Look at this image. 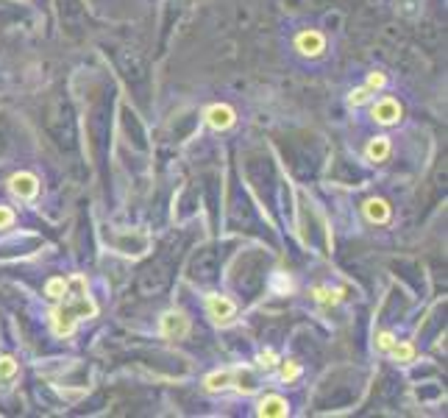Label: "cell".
Wrapping results in <instances>:
<instances>
[{"label":"cell","mask_w":448,"mask_h":418,"mask_svg":"<svg viewBox=\"0 0 448 418\" xmlns=\"http://www.w3.org/2000/svg\"><path fill=\"white\" fill-rule=\"evenodd\" d=\"M371 92H373V90H368V87H359V90H354V92H351L348 104H351V106H365V104L371 101Z\"/></svg>","instance_id":"cell-16"},{"label":"cell","mask_w":448,"mask_h":418,"mask_svg":"<svg viewBox=\"0 0 448 418\" xmlns=\"http://www.w3.org/2000/svg\"><path fill=\"white\" fill-rule=\"evenodd\" d=\"M392 346H395V338H392L390 332H382V335H379V349H382V352H390Z\"/></svg>","instance_id":"cell-22"},{"label":"cell","mask_w":448,"mask_h":418,"mask_svg":"<svg viewBox=\"0 0 448 418\" xmlns=\"http://www.w3.org/2000/svg\"><path fill=\"white\" fill-rule=\"evenodd\" d=\"M256 413L262 418H284L290 413V407H287V402H284L281 396H265V399L259 402Z\"/></svg>","instance_id":"cell-9"},{"label":"cell","mask_w":448,"mask_h":418,"mask_svg":"<svg viewBox=\"0 0 448 418\" xmlns=\"http://www.w3.org/2000/svg\"><path fill=\"white\" fill-rule=\"evenodd\" d=\"M256 362H259V368H262V371H273V368L279 365V357H276V352H273V349H268V352H262V355H259Z\"/></svg>","instance_id":"cell-17"},{"label":"cell","mask_w":448,"mask_h":418,"mask_svg":"<svg viewBox=\"0 0 448 418\" xmlns=\"http://www.w3.org/2000/svg\"><path fill=\"white\" fill-rule=\"evenodd\" d=\"M392 357H395V362H401V365H409L412 359H415V346L412 343H398L395 340V346L390 349Z\"/></svg>","instance_id":"cell-13"},{"label":"cell","mask_w":448,"mask_h":418,"mask_svg":"<svg viewBox=\"0 0 448 418\" xmlns=\"http://www.w3.org/2000/svg\"><path fill=\"white\" fill-rule=\"evenodd\" d=\"M368 156H371L373 162H385V159L390 156V140H387V137L371 140V142H368Z\"/></svg>","instance_id":"cell-12"},{"label":"cell","mask_w":448,"mask_h":418,"mask_svg":"<svg viewBox=\"0 0 448 418\" xmlns=\"http://www.w3.org/2000/svg\"><path fill=\"white\" fill-rule=\"evenodd\" d=\"M398 118H401V106H398V101H392V98H382V101L373 106V120L382 123V125L398 123Z\"/></svg>","instance_id":"cell-8"},{"label":"cell","mask_w":448,"mask_h":418,"mask_svg":"<svg viewBox=\"0 0 448 418\" xmlns=\"http://www.w3.org/2000/svg\"><path fill=\"white\" fill-rule=\"evenodd\" d=\"M14 223V212L8 207H0V229H8Z\"/></svg>","instance_id":"cell-21"},{"label":"cell","mask_w":448,"mask_h":418,"mask_svg":"<svg viewBox=\"0 0 448 418\" xmlns=\"http://www.w3.org/2000/svg\"><path fill=\"white\" fill-rule=\"evenodd\" d=\"M64 288H67V282L56 276V279H51V282L45 285V296H48V299H54V301H58L61 296H64Z\"/></svg>","instance_id":"cell-15"},{"label":"cell","mask_w":448,"mask_h":418,"mask_svg":"<svg viewBox=\"0 0 448 418\" xmlns=\"http://www.w3.org/2000/svg\"><path fill=\"white\" fill-rule=\"evenodd\" d=\"M206 309H209L212 321L220 324V326H228V324L237 318V304L228 299V296H209V299H206Z\"/></svg>","instance_id":"cell-2"},{"label":"cell","mask_w":448,"mask_h":418,"mask_svg":"<svg viewBox=\"0 0 448 418\" xmlns=\"http://www.w3.org/2000/svg\"><path fill=\"white\" fill-rule=\"evenodd\" d=\"M204 385H206V391H212V393H218V391H225V388H231V368L209 374V376L204 379Z\"/></svg>","instance_id":"cell-11"},{"label":"cell","mask_w":448,"mask_h":418,"mask_svg":"<svg viewBox=\"0 0 448 418\" xmlns=\"http://www.w3.org/2000/svg\"><path fill=\"white\" fill-rule=\"evenodd\" d=\"M315 296H318V301H323V304H337L340 296H342V290H326V288H318V290H315Z\"/></svg>","instance_id":"cell-19"},{"label":"cell","mask_w":448,"mask_h":418,"mask_svg":"<svg viewBox=\"0 0 448 418\" xmlns=\"http://www.w3.org/2000/svg\"><path fill=\"white\" fill-rule=\"evenodd\" d=\"M17 374V362L14 357H0V379H11Z\"/></svg>","instance_id":"cell-18"},{"label":"cell","mask_w":448,"mask_h":418,"mask_svg":"<svg viewBox=\"0 0 448 418\" xmlns=\"http://www.w3.org/2000/svg\"><path fill=\"white\" fill-rule=\"evenodd\" d=\"M231 388H237L239 393H254L259 388V376L251 368H234L231 371Z\"/></svg>","instance_id":"cell-7"},{"label":"cell","mask_w":448,"mask_h":418,"mask_svg":"<svg viewBox=\"0 0 448 418\" xmlns=\"http://www.w3.org/2000/svg\"><path fill=\"white\" fill-rule=\"evenodd\" d=\"M234 109L231 106H225V104H215V106H209L206 109V123L212 125V128H218V131H225V128H231L234 125Z\"/></svg>","instance_id":"cell-6"},{"label":"cell","mask_w":448,"mask_h":418,"mask_svg":"<svg viewBox=\"0 0 448 418\" xmlns=\"http://www.w3.org/2000/svg\"><path fill=\"white\" fill-rule=\"evenodd\" d=\"M365 215H368V221H373V223H387V221H390V204H387L385 198H371V201L365 204Z\"/></svg>","instance_id":"cell-10"},{"label":"cell","mask_w":448,"mask_h":418,"mask_svg":"<svg viewBox=\"0 0 448 418\" xmlns=\"http://www.w3.org/2000/svg\"><path fill=\"white\" fill-rule=\"evenodd\" d=\"M8 190H11L20 201H31V198H37V192H39V179H37L34 173H14L11 181H8Z\"/></svg>","instance_id":"cell-3"},{"label":"cell","mask_w":448,"mask_h":418,"mask_svg":"<svg viewBox=\"0 0 448 418\" xmlns=\"http://www.w3.org/2000/svg\"><path fill=\"white\" fill-rule=\"evenodd\" d=\"M159 329H162V335L168 340H184L189 335V321L181 312H168V315H162V326Z\"/></svg>","instance_id":"cell-4"},{"label":"cell","mask_w":448,"mask_h":418,"mask_svg":"<svg viewBox=\"0 0 448 418\" xmlns=\"http://www.w3.org/2000/svg\"><path fill=\"white\" fill-rule=\"evenodd\" d=\"M295 48H298L304 56H321V54L326 51V39H323V34H318V31H304V34H298Z\"/></svg>","instance_id":"cell-5"},{"label":"cell","mask_w":448,"mask_h":418,"mask_svg":"<svg viewBox=\"0 0 448 418\" xmlns=\"http://www.w3.org/2000/svg\"><path fill=\"white\" fill-rule=\"evenodd\" d=\"M387 84V75L385 73H371L368 75V90H382Z\"/></svg>","instance_id":"cell-20"},{"label":"cell","mask_w":448,"mask_h":418,"mask_svg":"<svg viewBox=\"0 0 448 418\" xmlns=\"http://www.w3.org/2000/svg\"><path fill=\"white\" fill-rule=\"evenodd\" d=\"M61 304L54 309V332L58 338H70L75 332V324L81 318H95L98 315V307L95 301L89 299L87 293V279L84 276H70L67 279V288H64V296H61Z\"/></svg>","instance_id":"cell-1"},{"label":"cell","mask_w":448,"mask_h":418,"mask_svg":"<svg viewBox=\"0 0 448 418\" xmlns=\"http://www.w3.org/2000/svg\"><path fill=\"white\" fill-rule=\"evenodd\" d=\"M279 374H281V379H284V382H295V379L301 376V365H298L295 359H284Z\"/></svg>","instance_id":"cell-14"}]
</instances>
